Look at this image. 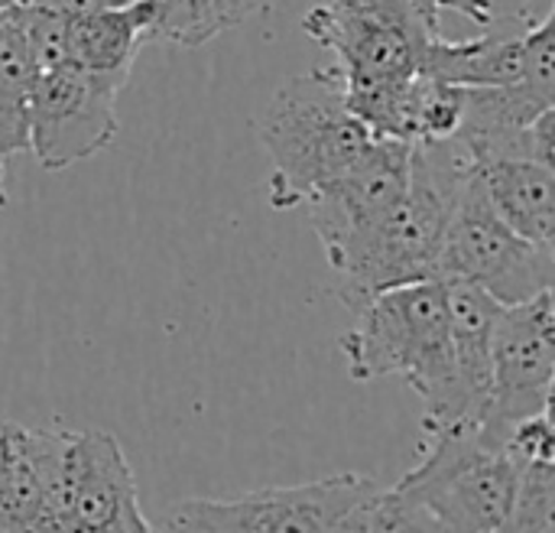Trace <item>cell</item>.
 <instances>
[{
	"label": "cell",
	"mask_w": 555,
	"mask_h": 533,
	"mask_svg": "<svg viewBox=\"0 0 555 533\" xmlns=\"http://www.w3.org/2000/svg\"><path fill=\"white\" fill-rule=\"evenodd\" d=\"M65 16L68 62L94 72L130 75L146 29L143 0H46Z\"/></svg>",
	"instance_id": "15"
},
{
	"label": "cell",
	"mask_w": 555,
	"mask_h": 533,
	"mask_svg": "<svg viewBox=\"0 0 555 533\" xmlns=\"http://www.w3.org/2000/svg\"><path fill=\"white\" fill-rule=\"evenodd\" d=\"M380 488L384 485L371 475L345 472L289 488H260L237 498H185L166 511L163 528L195 533H374Z\"/></svg>",
	"instance_id": "5"
},
{
	"label": "cell",
	"mask_w": 555,
	"mask_h": 533,
	"mask_svg": "<svg viewBox=\"0 0 555 533\" xmlns=\"http://www.w3.org/2000/svg\"><path fill=\"white\" fill-rule=\"evenodd\" d=\"M494 212L527 241L555 248V169L530 156L468 160Z\"/></svg>",
	"instance_id": "16"
},
{
	"label": "cell",
	"mask_w": 555,
	"mask_h": 533,
	"mask_svg": "<svg viewBox=\"0 0 555 533\" xmlns=\"http://www.w3.org/2000/svg\"><path fill=\"white\" fill-rule=\"evenodd\" d=\"M555 306L553 290L514 306H501L491 332V404L481 436L504 446L507 433L553 407Z\"/></svg>",
	"instance_id": "9"
},
{
	"label": "cell",
	"mask_w": 555,
	"mask_h": 533,
	"mask_svg": "<svg viewBox=\"0 0 555 533\" xmlns=\"http://www.w3.org/2000/svg\"><path fill=\"white\" fill-rule=\"evenodd\" d=\"M302 33L335 52L345 88H371L416 75L442 29L413 0H325L302 16Z\"/></svg>",
	"instance_id": "7"
},
{
	"label": "cell",
	"mask_w": 555,
	"mask_h": 533,
	"mask_svg": "<svg viewBox=\"0 0 555 533\" xmlns=\"http://www.w3.org/2000/svg\"><path fill=\"white\" fill-rule=\"evenodd\" d=\"M423 75L465 85V88H504L530 81L543 91H555V26L553 10H543L540 20L517 36H475V39H446L433 36L423 55Z\"/></svg>",
	"instance_id": "12"
},
{
	"label": "cell",
	"mask_w": 555,
	"mask_h": 533,
	"mask_svg": "<svg viewBox=\"0 0 555 533\" xmlns=\"http://www.w3.org/2000/svg\"><path fill=\"white\" fill-rule=\"evenodd\" d=\"M436 280H465L501 306L527 303L555 283V248L520 238L488 202L472 163L455 192Z\"/></svg>",
	"instance_id": "6"
},
{
	"label": "cell",
	"mask_w": 555,
	"mask_h": 533,
	"mask_svg": "<svg viewBox=\"0 0 555 533\" xmlns=\"http://www.w3.org/2000/svg\"><path fill=\"white\" fill-rule=\"evenodd\" d=\"M338 345L354 381L406 378L426 407L423 436L455 427V368L442 280L403 283L371 296Z\"/></svg>",
	"instance_id": "1"
},
{
	"label": "cell",
	"mask_w": 555,
	"mask_h": 533,
	"mask_svg": "<svg viewBox=\"0 0 555 533\" xmlns=\"http://www.w3.org/2000/svg\"><path fill=\"white\" fill-rule=\"evenodd\" d=\"M0 533L65 531L72 430L0 427Z\"/></svg>",
	"instance_id": "11"
},
{
	"label": "cell",
	"mask_w": 555,
	"mask_h": 533,
	"mask_svg": "<svg viewBox=\"0 0 555 533\" xmlns=\"http://www.w3.org/2000/svg\"><path fill=\"white\" fill-rule=\"evenodd\" d=\"M13 3H20V0H0V13H3L7 7H13Z\"/></svg>",
	"instance_id": "23"
},
{
	"label": "cell",
	"mask_w": 555,
	"mask_h": 533,
	"mask_svg": "<svg viewBox=\"0 0 555 533\" xmlns=\"http://www.w3.org/2000/svg\"><path fill=\"white\" fill-rule=\"evenodd\" d=\"M517 466V488L507 531H555V459H530Z\"/></svg>",
	"instance_id": "19"
},
{
	"label": "cell",
	"mask_w": 555,
	"mask_h": 533,
	"mask_svg": "<svg viewBox=\"0 0 555 533\" xmlns=\"http://www.w3.org/2000/svg\"><path fill=\"white\" fill-rule=\"evenodd\" d=\"M354 117L338 68H312L286 78L260 117V143L270 156V205L286 212L332 189L371 143Z\"/></svg>",
	"instance_id": "2"
},
{
	"label": "cell",
	"mask_w": 555,
	"mask_h": 533,
	"mask_svg": "<svg viewBox=\"0 0 555 533\" xmlns=\"http://www.w3.org/2000/svg\"><path fill=\"white\" fill-rule=\"evenodd\" d=\"M465 166L468 156L455 140L413 143L406 192L377 225L354 270L341 277L345 283L338 296L348 309L358 313L371 296L390 287L436 280L449 215Z\"/></svg>",
	"instance_id": "4"
},
{
	"label": "cell",
	"mask_w": 555,
	"mask_h": 533,
	"mask_svg": "<svg viewBox=\"0 0 555 533\" xmlns=\"http://www.w3.org/2000/svg\"><path fill=\"white\" fill-rule=\"evenodd\" d=\"M517 466L504 446L478 427H452L426 436L423 459L390 485L403 533L507 531Z\"/></svg>",
	"instance_id": "3"
},
{
	"label": "cell",
	"mask_w": 555,
	"mask_h": 533,
	"mask_svg": "<svg viewBox=\"0 0 555 533\" xmlns=\"http://www.w3.org/2000/svg\"><path fill=\"white\" fill-rule=\"evenodd\" d=\"M413 143L374 137L354 166L322 195L309 202L312 228L338 277L351 274L371 234L406 192Z\"/></svg>",
	"instance_id": "10"
},
{
	"label": "cell",
	"mask_w": 555,
	"mask_h": 533,
	"mask_svg": "<svg viewBox=\"0 0 555 533\" xmlns=\"http://www.w3.org/2000/svg\"><path fill=\"white\" fill-rule=\"evenodd\" d=\"M455 368V427H481L491 404V332L501 303L465 280H442ZM452 430V427H449Z\"/></svg>",
	"instance_id": "14"
},
{
	"label": "cell",
	"mask_w": 555,
	"mask_h": 533,
	"mask_svg": "<svg viewBox=\"0 0 555 533\" xmlns=\"http://www.w3.org/2000/svg\"><path fill=\"white\" fill-rule=\"evenodd\" d=\"M130 75L62 62L36 72L29 91V153L46 173L107 150L120 130L117 94Z\"/></svg>",
	"instance_id": "8"
},
{
	"label": "cell",
	"mask_w": 555,
	"mask_h": 533,
	"mask_svg": "<svg viewBox=\"0 0 555 533\" xmlns=\"http://www.w3.org/2000/svg\"><path fill=\"white\" fill-rule=\"evenodd\" d=\"M462 117H465V85H449V81L426 75L416 143L455 140V134L462 130Z\"/></svg>",
	"instance_id": "20"
},
{
	"label": "cell",
	"mask_w": 555,
	"mask_h": 533,
	"mask_svg": "<svg viewBox=\"0 0 555 533\" xmlns=\"http://www.w3.org/2000/svg\"><path fill=\"white\" fill-rule=\"evenodd\" d=\"M413 3L423 7L436 20H439L442 10H452V13H459V16H465V20H472L478 26H488L494 20V0H413Z\"/></svg>",
	"instance_id": "21"
},
{
	"label": "cell",
	"mask_w": 555,
	"mask_h": 533,
	"mask_svg": "<svg viewBox=\"0 0 555 533\" xmlns=\"http://www.w3.org/2000/svg\"><path fill=\"white\" fill-rule=\"evenodd\" d=\"M143 3H146L143 42L156 39L185 49H198L215 36L237 29L267 10V0H143Z\"/></svg>",
	"instance_id": "17"
},
{
	"label": "cell",
	"mask_w": 555,
	"mask_h": 533,
	"mask_svg": "<svg viewBox=\"0 0 555 533\" xmlns=\"http://www.w3.org/2000/svg\"><path fill=\"white\" fill-rule=\"evenodd\" d=\"M7 205H10V199H7V166L0 163V215L7 212Z\"/></svg>",
	"instance_id": "22"
},
{
	"label": "cell",
	"mask_w": 555,
	"mask_h": 533,
	"mask_svg": "<svg viewBox=\"0 0 555 533\" xmlns=\"http://www.w3.org/2000/svg\"><path fill=\"white\" fill-rule=\"evenodd\" d=\"M36 72L13 3L0 13V163L29 150V91Z\"/></svg>",
	"instance_id": "18"
},
{
	"label": "cell",
	"mask_w": 555,
	"mask_h": 533,
	"mask_svg": "<svg viewBox=\"0 0 555 533\" xmlns=\"http://www.w3.org/2000/svg\"><path fill=\"white\" fill-rule=\"evenodd\" d=\"M0 456H3V440H0Z\"/></svg>",
	"instance_id": "24"
},
{
	"label": "cell",
	"mask_w": 555,
	"mask_h": 533,
	"mask_svg": "<svg viewBox=\"0 0 555 533\" xmlns=\"http://www.w3.org/2000/svg\"><path fill=\"white\" fill-rule=\"evenodd\" d=\"M65 531H156L140 511L137 479L120 449V440L107 430H72Z\"/></svg>",
	"instance_id": "13"
}]
</instances>
